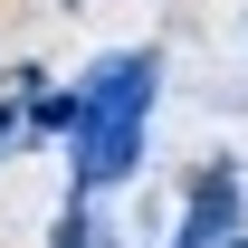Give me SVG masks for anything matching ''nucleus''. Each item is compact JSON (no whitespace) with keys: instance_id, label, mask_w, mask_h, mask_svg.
Masks as SVG:
<instances>
[{"instance_id":"nucleus-3","label":"nucleus","mask_w":248,"mask_h":248,"mask_svg":"<svg viewBox=\"0 0 248 248\" xmlns=\"http://www.w3.org/2000/svg\"><path fill=\"white\" fill-rule=\"evenodd\" d=\"M58 248H86V219H77V210L58 219Z\"/></svg>"},{"instance_id":"nucleus-1","label":"nucleus","mask_w":248,"mask_h":248,"mask_svg":"<svg viewBox=\"0 0 248 248\" xmlns=\"http://www.w3.org/2000/svg\"><path fill=\"white\" fill-rule=\"evenodd\" d=\"M143 115H153V58H105L86 77V95L67 105V134H77V191H115L134 162H143Z\"/></svg>"},{"instance_id":"nucleus-2","label":"nucleus","mask_w":248,"mask_h":248,"mask_svg":"<svg viewBox=\"0 0 248 248\" xmlns=\"http://www.w3.org/2000/svg\"><path fill=\"white\" fill-rule=\"evenodd\" d=\"M229 229H239V182L210 172V182L191 191V219H182V239H172V248H229Z\"/></svg>"},{"instance_id":"nucleus-4","label":"nucleus","mask_w":248,"mask_h":248,"mask_svg":"<svg viewBox=\"0 0 248 248\" xmlns=\"http://www.w3.org/2000/svg\"><path fill=\"white\" fill-rule=\"evenodd\" d=\"M229 248H248V239H229Z\"/></svg>"}]
</instances>
